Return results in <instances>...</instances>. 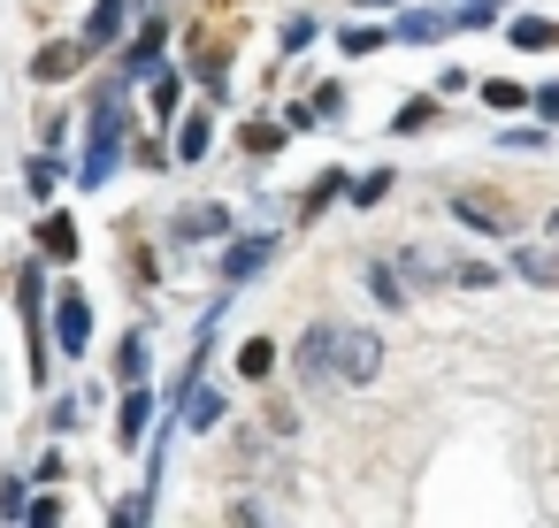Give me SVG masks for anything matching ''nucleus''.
<instances>
[{
    "instance_id": "obj_17",
    "label": "nucleus",
    "mask_w": 559,
    "mask_h": 528,
    "mask_svg": "<svg viewBox=\"0 0 559 528\" xmlns=\"http://www.w3.org/2000/svg\"><path fill=\"white\" fill-rule=\"evenodd\" d=\"M513 47H528V55L559 47V24H551V16H521V24H513Z\"/></svg>"
},
{
    "instance_id": "obj_27",
    "label": "nucleus",
    "mask_w": 559,
    "mask_h": 528,
    "mask_svg": "<svg viewBox=\"0 0 559 528\" xmlns=\"http://www.w3.org/2000/svg\"><path fill=\"white\" fill-rule=\"evenodd\" d=\"M360 9H399V0H360Z\"/></svg>"
},
{
    "instance_id": "obj_5",
    "label": "nucleus",
    "mask_w": 559,
    "mask_h": 528,
    "mask_svg": "<svg viewBox=\"0 0 559 528\" xmlns=\"http://www.w3.org/2000/svg\"><path fill=\"white\" fill-rule=\"evenodd\" d=\"M162 39H169V24H162V16H146V24H139V32L123 39V77L154 70V62H162Z\"/></svg>"
},
{
    "instance_id": "obj_16",
    "label": "nucleus",
    "mask_w": 559,
    "mask_h": 528,
    "mask_svg": "<svg viewBox=\"0 0 559 528\" xmlns=\"http://www.w3.org/2000/svg\"><path fill=\"white\" fill-rule=\"evenodd\" d=\"M284 139H292V131H284V123H269V116H253V123H246V154H253V161H269Z\"/></svg>"
},
{
    "instance_id": "obj_24",
    "label": "nucleus",
    "mask_w": 559,
    "mask_h": 528,
    "mask_svg": "<svg viewBox=\"0 0 559 528\" xmlns=\"http://www.w3.org/2000/svg\"><path fill=\"white\" fill-rule=\"evenodd\" d=\"M376 47H383V32H376V24H360V32H345V55H376Z\"/></svg>"
},
{
    "instance_id": "obj_4",
    "label": "nucleus",
    "mask_w": 559,
    "mask_h": 528,
    "mask_svg": "<svg viewBox=\"0 0 559 528\" xmlns=\"http://www.w3.org/2000/svg\"><path fill=\"white\" fill-rule=\"evenodd\" d=\"M85 62H93V47H85V39H47V47H39V62H32V77H39V85H70Z\"/></svg>"
},
{
    "instance_id": "obj_1",
    "label": "nucleus",
    "mask_w": 559,
    "mask_h": 528,
    "mask_svg": "<svg viewBox=\"0 0 559 528\" xmlns=\"http://www.w3.org/2000/svg\"><path fill=\"white\" fill-rule=\"evenodd\" d=\"M299 375L307 383H376L383 375V337L376 329H353V322H330V329H307L299 337Z\"/></svg>"
},
{
    "instance_id": "obj_3",
    "label": "nucleus",
    "mask_w": 559,
    "mask_h": 528,
    "mask_svg": "<svg viewBox=\"0 0 559 528\" xmlns=\"http://www.w3.org/2000/svg\"><path fill=\"white\" fill-rule=\"evenodd\" d=\"M47 314H55V345H62V352H85V345H93V307H85V291H55Z\"/></svg>"
},
{
    "instance_id": "obj_26",
    "label": "nucleus",
    "mask_w": 559,
    "mask_h": 528,
    "mask_svg": "<svg viewBox=\"0 0 559 528\" xmlns=\"http://www.w3.org/2000/svg\"><path fill=\"white\" fill-rule=\"evenodd\" d=\"M536 116H544V123H559V85H544V93H536Z\"/></svg>"
},
{
    "instance_id": "obj_23",
    "label": "nucleus",
    "mask_w": 559,
    "mask_h": 528,
    "mask_svg": "<svg viewBox=\"0 0 559 528\" xmlns=\"http://www.w3.org/2000/svg\"><path fill=\"white\" fill-rule=\"evenodd\" d=\"M383 192H391V169H376V177H360V184H353V200H360V207H376Z\"/></svg>"
},
{
    "instance_id": "obj_10",
    "label": "nucleus",
    "mask_w": 559,
    "mask_h": 528,
    "mask_svg": "<svg viewBox=\"0 0 559 528\" xmlns=\"http://www.w3.org/2000/svg\"><path fill=\"white\" fill-rule=\"evenodd\" d=\"M452 215H460V223H475V230H490V238H506V230H513V223H521V215H513V207H483V200H467V192H460V200H452Z\"/></svg>"
},
{
    "instance_id": "obj_25",
    "label": "nucleus",
    "mask_w": 559,
    "mask_h": 528,
    "mask_svg": "<svg viewBox=\"0 0 559 528\" xmlns=\"http://www.w3.org/2000/svg\"><path fill=\"white\" fill-rule=\"evenodd\" d=\"M154 116H177V77H154Z\"/></svg>"
},
{
    "instance_id": "obj_14",
    "label": "nucleus",
    "mask_w": 559,
    "mask_h": 528,
    "mask_svg": "<svg viewBox=\"0 0 559 528\" xmlns=\"http://www.w3.org/2000/svg\"><path fill=\"white\" fill-rule=\"evenodd\" d=\"M269 368H276V345H269V337H246V345H238V375H246V383H269Z\"/></svg>"
},
{
    "instance_id": "obj_8",
    "label": "nucleus",
    "mask_w": 559,
    "mask_h": 528,
    "mask_svg": "<svg viewBox=\"0 0 559 528\" xmlns=\"http://www.w3.org/2000/svg\"><path fill=\"white\" fill-rule=\"evenodd\" d=\"M39 261H78V223L70 215H39Z\"/></svg>"
},
{
    "instance_id": "obj_22",
    "label": "nucleus",
    "mask_w": 559,
    "mask_h": 528,
    "mask_svg": "<svg viewBox=\"0 0 559 528\" xmlns=\"http://www.w3.org/2000/svg\"><path fill=\"white\" fill-rule=\"evenodd\" d=\"M429 116H437V100H406V108H399V116H391V131H421V123H429Z\"/></svg>"
},
{
    "instance_id": "obj_11",
    "label": "nucleus",
    "mask_w": 559,
    "mask_h": 528,
    "mask_svg": "<svg viewBox=\"0 0 559 528\" xmlns=\"http://www.w3.org/2000/svg\"><path fill=\"white\" fill-rule=\"evenodd\" d=\"M116 375H123V383H146V375H154V352H146V337H139V329L116 345Z\"/></svg>"
},
{
    "instance_id": "obj_19",
    "label": "nucleus",
    "mask_w": 559,
    "mask_h": 528,
    "mask_svg": "<svg viewBox=\"0 0 559 528\" xmlns=\"http://www.w3.org/2000/svg\"><path fill=\"white\" fill-rule=\"evenodd\" d=\"M185 421H192V429H215V421H223V398H215V391H185Z\"/></svg>"
},
{
    "instance_id": "obj_9",
    "label": "nucleus",
    "mask_w": 559,
    "mask_h": 528,
    "mask_svg": "<svg viewBox=\"0 0 559 528\" xmlns=\"http://www.w3.org/2000/svg\"><path fill=\"white\" fill-rule=\"evenodd\" d=\"M269 253H276V238L261 230V238H238L230 253H223V276L238 284V276H253V268H269Z\"/></svg>"
},
{
    "instance_id": "obj_28",
    "label": "nucleus",
    "mask_w": 559,
    "mask_h": 528,
    "mask_svg": "<svg viewBox=\"0 0 559 528\" xmlns=\"http://www.w3.org/2000/svg\"><path fill=\"white\" fill-rule=\"evenodd\" d=\"M467 9H498V0H467Z\"/></svg>"
},
{
    "instance_id": "obj_20",
    "label": "nucleus",
    "mask_w": 559,
    "mask_h": 528,
    "mask_svg": "<svg viewBox=\"0 0 559 528\" xmlns=\"http://www.w3.org/2000/svg\"><path fill=\"white\" fill-rule=\"evenodd\" d=\"M483 100H490V108H498V116H513V108H521V100H528V93H521V85H513V77H490V85H483Z\"/></svg>"
},
{
    "instance_id": "obj_21",
    "label": "nucleus",
    "mask_w": 559,
    "mask_h": 528,
    "mask_svg": "<svg viewBox=\"0 0 559 528\" xmlns=\"http://www.w3.org/2000/svg\"><path fill=\"white\" fill-rule=\"evenodd\" d=\"M368 291H376V299H383V307H406V284H399V276H391V268H383V261H376V268H368Z\"/></svg>"
},
{
    "instance_id": "obj_2",
    "label": "nucleus",
    "mask_w": 559,
    "mask_h": 528,
    "mask_svg": "<svg viewBox=\"0 0 559 528\" xmlns=\"http://www.w3.org/2000/svg\"><path fill=\"white\" fill-rule=\"evenodd\" d=\"M123 131H131V123H123V93L108 85V93L93 100V146H85V177H78V184H100V177L116 169V146H123Z\"/></svg>"
},
{
    "instance_id": "obj_6",
    "label": "nucleus",
    "mask_w": 559,
    "mask_h": 528,
    "mask_svg": "<svg viewBox=\"0 0 559 528\" xmlns=\"http://www.w3.org/2000/svg\"><path fill=\"white\" fill-rule=\"evenodd\" d=\"M146 421H154V398H146V383H131V398H123V413H116V444H123V452H139Z\"/></svg>"
},
{
    "instance_id": "obj_13",
    "label": "nucleus",
    "mask_w": 559,
    "mask_h": 528,
    "mask_svg": "<svg viewBox=\"0 0 559 528\" xmlns=\"http://www.w3.org/2000/svg\"><path fill=\"white\" fill-rule=\"evenodd\" d=\"M215 230H230L223 207H177V238H215Z\"/></svg>"
},
{
    "instance_id": "obj_7",
    "label": "nucleus",
    "mask_w": 559,
    "mask_h": 528,
    "mask_svg": "<svg viewBox=\"0 0 559 528\" xmlns=\"http://www.w3.org/2000/svg\"><path fill=\"white\" fill-rule=\"evenodd\" d=\"M123 16H131V0H93V24H85V47H116L123 39Z\"/></svg>"
},
{
    "instance_id": "obj_12",
    "label": "nucleus",
    "mask_w": 559,
    "mask_h": 528,
    "mask_svg": "<svg viewBox=\"0 0 559 528\" xmlns=\"http://www.w3.org/2000/svg\"><path fill=\"white\" fill-rule=\"evenodd\" d=\"M207 146H215V123H207V108H200V116H185V123H177V154H185V161H200Z\"/></svg>"
},
{
    "instance_id": "obj_15",
    "label": "nucleus",
    "mask_w": 559,
    "mask_h": 528,
    "mask_svg": "<svg viewBox=\"0 0 559 528\" xmlns=\"http://www.w3.org/2000/svg\"><path fill=\"white\" fill-rule=\"evenodd\" d=\"M513 268H521L528 284H559V253H551V245H521V253H513Z\"/></svg>"
},
{
    "instance_id": "obj_18",
    "label": "nucleus",
    "mask_w": 559,
    "mask_h": 528,
    "mask_svg": "<svg viewBox=\"0 0 559 528\" xmlns=\"http://www.w3.org/2000/svg\"><path fill=\"white\" fill-rule=\"evenodd\" d=\"M337 192H345V177H337V169H322V177H314V184H307V200H299V215H307V223H314V215H322V207H330V200H337Z\"/></svg>"
}]
</instances>
